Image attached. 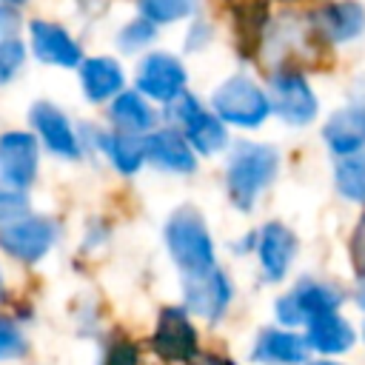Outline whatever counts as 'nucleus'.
<instances>
[{"instance_id": "1", "label": "nucleus", "mask_w": 365, "mask_h": 365, "mask_svg": "<svg viewBox=\"0 0 365 365\" xmlns=\"http://www.w3.org/2000/svg\"><path fill=\"white\" fill-rule=\"evenodd\" d=\"M279 157L265 143H237L225 163V188L231 202L240 211H248L254 200L271 185L277 177Z\"/></svg>"}, {"instance_id": "2", "label": "nucleus", "mask_w": 365, "mask_h": 365, "mask_svg": "<svg viewBox=\"0 0 365 365\" xmlns=\"http://www.w3.org/2000/svg\"><path fill=\"white\" fill-rule=\"evenodd\" d=\"M165 245H168L171 259L180 265L182 274H197V271L214 268V242H211L208 225L200 217V211L191 205L177 208L168 217Z\"/></svg>"}, {"instance_id": "3", "label": "nucleus", "mask_w": 365, "mask_h": 365, "mask_svg": "<svg viewBox=\"0 0 365 365\" xmlns=\"http://www.w3.org/2000/svg\"><path fill=\"white\" fill-rule=\"evenodd\" d=\"M211 106L222 123H231L240 128H257L271 114L268 91H262L245 74H234L225 83H220L217 91L211 94Z\"/></svg>"}, {"instance_id": "4", "label": "nucleus", "mask_w": 365, "mask_h": 365, "mask_svg": "<svg viewBox=\"0 0 365 365\" xmlns=\"http://www.w3.org/2000/svg\"><path fill=\"white\" fill-rule=\"evenodd\" d=\"M342 302V291L334 288L331 282H322V279H311V277H302L288 294H282L274 305L277 311V319L288 328H297V325H311L314 319L325 317V314H334Z\"/></svg>"}, {"instance_id": "5", "label": "nucleus", "mask_w": 365, "mask_h": 365, "mask_svg": "<svg viewBox=\"0 0 365 365\" xmlns=\"http://www.w3.org/2000/svg\"><path fill=\"white\" fill-rule=\"evenodd\" d=\"M268 103L271 111L288 125H308L319 108L308 80L294 68H279L268 77Z\"/></svg>"}, {"instance_id": "6", "label": "nucleus", "mask_w": 365, "mask_h": 365, "mask_svg": "<svg viewBox=\"0 0 365 365\" xmlns=\"http://www.w3.org/2000/svg\"><path fill=\"white\" fill-rule=\"evenodd\" d=\"M57 240V222L48 217H20L0 225V248L23 262L43 259Z\"/></svg>"}, {"instance_id": "7", "label": "nucleus", "mask_w": 365, "mask_h": 365, "mask_svg": "<svg viewBox=\"0 0 365 365\" xmlns=\"http://www.w3.org/2000/svg\"><path fill=\"white\" fill-rule=\"evenodd\" d=\"M231 279L214 265L197 274H182V299H185V311L205 317L208 322H217L228 302H231Z\"/></svg>"}, {"instance_id": "8", "label": "nucleus", "mask_w": 365, "mask_h": 365, "mask_svg": "<svg viewBox=\"0 0 365 365\" xmlns=\"http://www.w3.org/2000/svg\"><path fill=\"white\" fill-rule=\"evenodd\" d=\"M185 66L168 51H151L137 66V91L157 103H171L185 91Z\"/></svg>"}, {"instance_id": "9", "label": "nucleus", "mask_w": 365, "mask_h": 365, "mask_svg": "<svg viewBox=\"0 0 365 365\" xmlns=\"http://www.w3.org/2000/svg\"><path fill=\"white\" fill-rule=\"evenodd\" d=\"M37 177V137L29 131L0 134V182L11 191H26Z\"/></svg>"}, {"instance_id": "10", "label": "nucleus", "mask_w": 365, "mask_h": 365, "mask_svg": "<svg viewBox=\"0 0 365 365\" xmlns=\"http://www.w3.org/2000/svg\"><path fill=\"white\" fill-rule=\"evenodd\" d=\"M29 120H31V128L37 131V137L43 140V145L54 154V157H63V160H77L83 154V145H80V134L74 131L71 120L48 100H40L31 106L29 111Z\"/></svg>"}, {"instance_id": "11", "label": "nucleus", "mask_w": 365, "mask_h": 365, "mask_svg": "<svg viewBox=\"0 0 365 365\" xmlns=\"http://www.w3.org/2000/svg\"><path fill=\"white\" fill-rule=\"evenodd\" d=\"M29 37H31V51L40 63L60 68H74L83 63V48L77 46V40L51 20H31Z\"/></svg>"}, {"instance_id": "12", "label": "nucleus", "mask_w": 365, "mask_h": 365, "mask_svg": "<svg viewBox=\"0 0 365 365\" xmlns=\"http://www.w3.org/2000/svg\"><path fill=\"white\" fill-rule=\"evenodd\" d=\"M314 29L328 43H351L365 31V6L356 0L325 3L314 14Z\"/></svg>"}, {"instance_id": "13", "label": "nucleus", "mask_w": 365, "mask_h": 365, "mask_svg": "<svg viewBox=\"0 0 365 365\" xmlns=\"http://www.w3.org/2000/svg\"><path fill=\"white\" fill-rule=\"evenodd\" d=\"M145 160L157 168L188 174L197 168V151L188 145L180 128H160L145 137Z\"/></svg>"}, {"instance_id": "14", "label": "nucleus", "mask_w": 365, "mask_h": 365, "mask_svg": "<svg viewBox=\"0 0 365 365\" xmlns=\"http://www.w3.org/2000/svg\"><path fill=\"white\" fill-rule=\"evenodd\" d=\"M257 254H259V265L265 279L277 282L288 274L291 259L297 254V237L291 228H285L282 222H268L259 234H257Z\"/></svg>"}, {"instance_id": "15", "label": "nucleus", "mask_w": 365, "mask_h": 365, "mask_svg": "<svg viewBox=\"0 0 365 365\" xmlns=\"http://www.w3.org/2000/svg\"><path fill=\"white\" fill-rule=\"evenodd\" d=\"M308 354L305 336L282 328H265L251 348V359L259 365H305Z\"/></svg>"}, {"instance_id": "16", "label": "nucleus", "mask_w": 365, "mask_h": 365, "mask_svg": "<svg viewBox=\"0 0 365 365\" xmlns=\"http://www.w3.org/2000/svg\"><path fill=\"white\" fill-rule=\"evenodd\" d=\"M322 137L336 157L362 151L365 148V103H354L334 111L322 125Z\"/></svg>"}, {"instance_id": "17", "label": "nucleus", "mask_w": 365, "mask_h": 365, "mask_svg": "<svg viewBox=\"0 0 365 365\" xmlns=\"http://www.w3.org/2000/svg\"><path fill=\"white\" fill-rule=\"evenodd\" d=\"M80 86L91 103L114 100L125 86L123 66L114 57H88L80 63Z\"/></svg>"}, {"instance_id": "18", "label": "nucleus", "mask_w": 365, "mask_h": 365, "mask_svg": "<svg viewBox=\"0 0 365 365\" xmlns=\"http://www.w3.org/2000/svg\"><path fill=\"white\" fill-rule=\"evenodd\" d=\"M157 351L171 359H191L197 354V334L182 308H165L157 322Z\"/></svg>"}, {"instance_id": "19", "label": "nucleus", "mask_w": 365, "mask_h": 365, "mask_svg": "<svg viewBox=\"0 0 365 365\" xmlns=\"http://www.w3.org/2000/svg\"><path fill=\"white\" fill-rule=\"evenodd\" d=\"M108 117H111L114 128L117 131H125V134H145L157 123L154 108L148 106V100L140 91H120L111 100Z\"/></svg>"}, {"instance_id": "20", "label": "nucleus", "mask_w": 365, "mask_h": 365, "mask_svg": "<svg viewBox=\"0 0 365 365\" xmlns=\"http://www.w3.org/2000/svg\"><path fill=\"white\" fill-rule=\"evenodd\" d=\"M356 334L351 328V322L345 317H339L336 311L334 314H325L319 319H314L305 331V342L311 351H319V354H342L354 345Z\"/></svg>"}, {"instance_id": "21", "label": "nucleus", "mask_w": 365, "mask_h": 365, "mask_svg": "<svg viewBox=\"0 0 365 365\" xmlns=\"http://www.w3.org/2000/svg\"><path fill=\"white\" fill-rule=\"evenodd\" d=\"M180 131L185 134L188 145H191L197 154H217L220 148L228 145L225 123H222L217 114L205 111V108H197V111L180 125Z\"/></svg>"}, {"instance_id": "22", "label": "nucleus", "mask_w": 365, "mask_h": 365, "mask_svg": "<svg viewBox=\"0 0 365 365\" xmlns=\"http://www.w3.org/2000/svg\"><path fill=\"white\" fill-rule=\"evenodd\" d=\"M100 151L111 160V165L120 174H134L145 163V137L125 134V131H108L100 137Z\"/></svg>"}, {"instance_id": "23", "label": "nucleus", "mask_w": 365, "mask_h": 365, "mask_svg": "<svg viewBox=\"0 0 365 365\" xmlns=\"http://www.w3.org/2000/svg\"><path fill=\"white\" fill-rule=\"evenodd\" d=\"M336 191L354 202H365V148L354 154H342L334 165Z\"/></svg>"}, {"instance_id": "24", "label": "nucleus", "mask_w": 365, "mask_h": 365, "mask_svg": "<svg viewBox=\"0 0 365 365\" xmlns=\"http://www.w3.org/2000/svg\"><path fill=\"white\" fill-rule=\"evenodd\" d=\"M197 6H200V0H137L140 17L151 20L154 26H165V23L191 17L197 11Z\"/></svg>"}, {"instance_id": "25", "label": "nucleus", "mask_w": 365, "mask_h": 365, "mask_svg": "<svg viewBox=\"0 0 365 365\" xmlns=\"http://www.w3.org/2000/svg\"><path fill=\"white\" fill-rule=\"evenodd\" d=\"M154 37H157V26H154L151 20H145V17H134L131 23H125V26L120 29L117 46L131 54V51H140V48H145L148 43H154Z\"/></svg>"}, {"instance_id": "26", "label": "nucleus", "mask_w": 365, "mask_h": 365, "mask_svg": "<svg viewBox=\"0 0 365 365\" xmlns=\"http://www.w3.org/2000/svg\"><path fill=\"white\" fill-rule=\"evenodd\" d=\"M26 351H29V342H26L23 331L17 328V322H11L9 317H0V362L20 359Z\"/></svg>"}, {"instance_id": "27", "label": "nucleus", "mask_w": 365, "mask_h": 365, "mask_svg": "<svg viewBox=\"0 0 365 365\" xmlns=\"http://www.w3.org/2000/svg\"><path fill=\"white\" fill-rule=\"evenodd\" d=\"M23 60H26V46L17 37H3L0 40V86L20 71Z\"/></svg>"}, {"instance_id": "28", "label": "nucleus", "mask_w": 365, "mask_h": 365, "mask_svg": "<svg viewBox=\"0 0 365 365\" xmlns=\"http://www.w3.org/2000/svg\"><path fill=\"white\" fill-rule=\"evenodd\" d=\"M29 214V200L23 191H11V188H0V225L20 220Z\"/></svg>"}, {"instance_id": "29", "label": "nucleus", "mask_w": 365, "mask_h": 365, "mask_svg": "<svg viewBox=\"0 0 365 365\" xmlns=\"http://www.w3.org/2000/svg\"><path fill=\"white\" fill-rule=\"evenodd\" d=\"M351 259H354V268L359 274H365V211L356 220V228H354V237H351Z\"/></svg>"}, {"instance_id": "30", "label": "nucleus", "mask_w": 365, "mask_h": 365, "mask_svg": "<svg viewBox=\"0 0 365 365\" xmlns=\"http://www.w3.org/2000/svg\"><path fill=\"white\" fill-rule=\"evenodd\" d=\"M208 37H211V26L200 20V23H194V26H191L188 40H185V48H188V51H197V48H202V46L208 43Z\"/></svg>"}, {"instance_id": "31", "label": "nucleus", "mask_w": 365, "mask_h": 365, "mask_svg": "<svg viewBox=\"0 0 365 365\" xmlns=\"http://www.w3.org/2000/svg\"><path fill=\"white\" fill-rule=\"evenodd\" d=\"M14 29H17V14L11 11V6L0 3V40L3 37H14Z\"/></svg>"}, {"instance_id": "32", "label": "nucleus", "mask_w": 365, "mask_h": 365, "mask_svg": "<svg viewBox=\"0 0 365 365\" xmlns=\"http://www.w3.org/2000/svg\"><path fill=\"white\" fill-rule=\"evenodd\" d=\"M188 362H191V365H234V362H225V359L211 356V354H194Z\"/></svg>"}, {"instance_id": "33", "label": "nucleus", "mask_w": 365, "mask_h": 365, "mask_svg": "<svg viewBox=\"0 0 365 365\" xmlns=\"http://www.w3.org/2000/svg\"><path fill=\"white\" fill-rule=\"evenodd\" d=\"M356 302L365 311V274H359V282H356Z\"/></svg>"}, {"instance_id": "34", "label": "nucleus", "mask_w": 365, "mask_h": 365, "mask_svg": "<svg viewBox=\"0 0 365 365\" xmlns=\"http://www.w3.org/2000/svg\"><path fill=\"white\" fill-rule=\"evenodd\" d=\"M0 3H3V6H11V9H14V6H23V3H29V0H0Z\"/></svg>"}, {"instance_id": "35", "label": "nucleus", "mask_w": 365, "mask_h": 365, "mask_svg": "<svg viewBox=\"0 0 365 365\" xmlns=\"http://www.w3.org/2000/svg\"><path fill=\"white\" fill-rule=\"evenodd\" d=\"M305 365H339V362H331V359H317V362H305Z\"/></svg>"}, {"instance_id": "36", "label": "nucleus", "mask_w": 365, "mask_h": 365, "mask_svg": "<svg viewBox=\"0 0 365 365\" xmlns=\"http://www.w3.org/2000/svg\"><path fill=\"white\" fill-rule=\"evenodd\" d=\"M3 294H6V285H3V271H0V302H3Z\"/></svg>"}]
</instances>
